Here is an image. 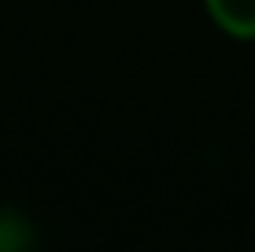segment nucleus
I'll use <instances>...</instances> for the list:
<instances>
[{"label":"nucleus","instance_id":"f257e3e1","mask_svg":"<svg viewBox=\"0 0 255 252\" xmlns=\"http://www.w3.org/2000/svg\"><path fill=\"white\" fill-rule=\"evenodd\" d=\"M207 19L233 41H255V0H204Z\"/></svg>","mask_w":255,"mask_h":252}]
</instances>
